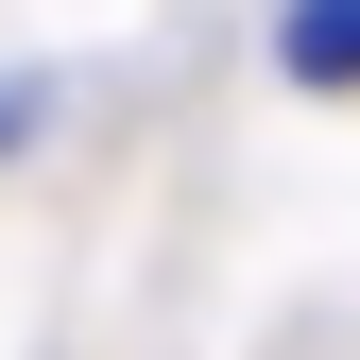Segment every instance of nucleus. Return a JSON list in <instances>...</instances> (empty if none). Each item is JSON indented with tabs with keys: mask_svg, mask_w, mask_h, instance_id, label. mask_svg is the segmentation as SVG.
I'll return each instance as SVG.
<instances>
[{
	"mask_svg": "<svg viewBox=\"0 0 360 360\" xmlns=\"http://www.w3.org/2000/svg\"><path fill=\"white\" fill-rule=\"evenodd\" d=\"M275 69L292 86H360V0H292V18H275Z\"/></svg>",
	"mask_w": 360,
	"mask_h": 360,
	"instance_id": "1",
	"label": "nucleus"
},
{
	"mask_svg": "<svg viewBox=\"0 0 360 360\" xmlns=\"http://www.w3.org/2000/svg\"><path fill=\"white\" fill-rule=\"evenodd\" d=\"M34 120H52V69H0V155H18Z\"/></svg>",
	"mask_w": 360,
	"mask_h": 360,
	"instance_id": "2",
	"label": "nucleus"
}]
</instances>
